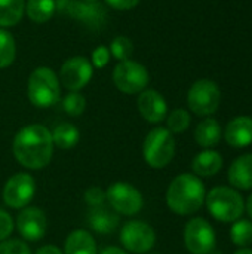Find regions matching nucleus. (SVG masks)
I'll use <instances>...</instances> for the list:
<instances>
[{
    "label": "nucleus",
    "mask_w": 252,
    "mask_h": 254,
    "mask_svg": "<svg viewBox=\"0 0 252 254\" xmlns=\"http://www.w3.org/2000/svg\"><path fill=\"white\" fill-rule=\"evenodd\" d=\"M12 152L24 168H45L53 155L52 132L40 124L27 125L21 128L15 135Z\"/></svg>",
    "instance_id": "f257e3e1"
},
{
    "label": "nucleus",
    "mask_w": 252,
    "mask_h": 254,
    "mask_svg": "<svg viewBox=\"0 0 252 254\" xmlns=\"http://www.w3.org/2000/svg\"><path fill=\"white\" fill-rule=\"evenodd\" d=\"M206 190L202 180L195 174L177 176L166 192V204L175 214L189 216L196 213L205 202Z\"/></svg>",
    "instance_id": "f03ea898"
},
{
    "label": "nucleus",
    "mask_w": 252,
    "mask_h": 254,
    "mask_svg": "<svg viewBox=\"0 0 252 254\" xmlns=\"http://www.w3.org/2000/svg\"><path fill=\"white\" fill-rule=\"evenodd\" d=\"M27 94L31 104L39 109L55 106L61 97L59 77L49 67H37L28 77Z\"/></svg>",
    "instance_id": "7ed1b4c3"
},
{
    "label": "nucleus",
    "mask_w": 252,
    "mask_h": 254,
    "mask_svg": "<svg viewBox=\"0 0 252 254\" xmlns=\"http://www.w3.org/2000/svg\"><path fill=\"white\" fill-rule=\"evenodd\" d=\"M205 201L211 216L224 223L236 222L238 219H241L245 210V204L241 193L226 186L214 188L206 195Z\"/></svg>",
    "instance_id": "20e7f679"
},
{
    "label": "nucleus",
    "mask_w": 252,
    "mask_h": 254,
    "mask_svg": "<svg viewBox=\"0 0 252 254\" xmlns=\"http://www.w3.org/2000/svg\"><path fill=\"white\" fill-rule=\"evenodd\" d=\"M144 161L151 168H165L175 156V140L168 128L151 129L143 143Z\"/></svg>",
    "instance_id": "39448f33"
},
{
    "label": "nucleus",
    "mask_w": 252,
    "mask_h": 254,
    "mask_svg": "<svg viewBox=\"0 0 252 254\" xmlns=\"http://www.w3.org/2000/svg\"><path fill=\"white\" fill-rule=\"evenodd\" d=\"M149 71L147 68L132 60L119 61L113 70V82L116 88L123 94H140L149 85Z\"/></svg>",
    "instance_id": "423d86ee"
},
{
    "label": "nucleus",
    "mask_w": 252,
    "mask_h": 254,
    "mask_svg": "<svg viewBox=\"0 0 252 254\" xmlns=\"http://www.w3.org/2000/svg\"><path fill=\"white\" fill-rule=\"evenodd\" d=\"M221 101L218 86L209 79H201L192 85L187 94V104L198 116H209L217 112Z\"/></svg>",
    "instance_id": "0eeeda50"
},
{
    "label": "nucleus",
    "mask_w": 252,
    "mask_h": 254,
    "mask_svg": "<svg viewBox=\"0 0 252 254\" xmlns=\"http://www.w3.org/2000/svg\"><path fill=\"white\" fill-rule=\"evenodd\" d=\"M214 228L202 217L187 222L184 228V244L192 254H211L215 250Z\"/></svg>",
    "instance_id": "6e6552de"
},
{
    "label": "nucleus",
    "mask_w": 252,
    "mask_h": 254,
    "mask_svg": "<svg viewBox=\"0 0 252 254\" xmlns=\"http://www.w3.org/2000/svg\"><path fill=\"white\" fill-rule=\"evenodd\" d=\"M105 199L117 214L134 216L143 208V196L137 188L126 182H116L105 190Z\"/></svg>",
    "instance_id": "1a4fd4ad"
},
{
    "label": "nucleus",
    "mask_w": 252,
    "mask_h": 254,
    "mask_svg": "<svg viewBox=\"0 0 252 254\" xmlns=\"http://www.w3.org/2000/svg\"><path fill=\"white\" fill-rule=\"evenodd\" d=\"M120 241H122V246L131 253H147L156 244V232L146 222L131 220L125 223L122 228Z\"/></svg>",
    "instance_id": "9d476101"
},
{
    "label": "nucleus",
    "mask_w": 252,
    "mask_h": 254,
    "mask_svg": "<svg viewBox=\"0 0 252 254\" xmlns=\"http://www.w3.org/2000/svg\"><path fill=\"white\" fill-rule=\"evenodd\" d=\"M36 193V182L28 173L12 176L3 188V201L7 207L21 210L25 208Z\"/></svg>",
    "instance_id": "9b49d317"
},
{
    "label": "nucleus",
    "mask_w": 252,
    "mask_h": 254,
    "mask_svg": "<svg viewBox=\"0 0 252 254\" xmlns=\"http://www.w3.org/2000/svg\"><path fill=\"white\" fill-rule=\"evenodd\" d=\"M92 71V64L85 57H71L62 64L59 80L68 91H80L89 83Z\"/></svg>",
    "instance_id": "f8f14e48"
},
{
    "label": "nucleus",
    "mask_w": 252,
    "mask_h": 254,
    "mask_svg": "<svg viewBox=\"0 0 252 254\" xmlns=\"http://www.w3.org/2000/svg\"><path fill=\"white\" fill-rule=\"evenodd\" d=\"M19 235L27 241H39L45 237L48 220L45 213L37 207H25L16 217Z\"/></svg>",
    "instance_id": "ddd939ff"
},
{
    "label": "nucleus",
    "mask_w": 252,
    "mask_h": 254,
    "mask_svg": "<svg viewBox=\"0 0 252 254\" xmlns=\"http://www.w3.org/2000/svg\"><path fill=\"white\" fill-rule=\"evenodd\" d=\"M138 112L150 124L162 122L168 115V104L163 95L154 89H144L138 97Z\"/></svg>",
    "instance_id": "4468645a"
},
{
    "label": "nucleus",
    "mask_w": 252,
    "mask_h": 254,
    "mask_svg": "<svg viewBox=\"0 0 252 254\" xmlns=\"http://www.w3.org/2000/svg\"><path fill=\"white\" fill-rule=\"evenodd\" d=\"M224 137L229 146L236 149L252 144V118L238 116L233 121H230L226 128Z\"/></svg>",
    "instance_id": "2eb2a0df"
},
{
    "label": "nucleus",
    "mask_w": 252,
    "mask_h": 254,
    "mask_svg": "<svg viewBox=\"0 0 252 254\" xmlns=\"http://www.w3.org/2000/svg\"><path fill=\"white\" fill-rule=\"evenodd\" d=\"M229 182L233 188L252 189V153L239 156L229 168Z\"/></svg>",
    "instance_id": "dca6fc26"
},
{
    "label": "nucleus",
    "mask_w": 252,
    "mask_h": 254,
    "mask_svg": "<svg viewBox=\"0 0 252 254\" xmlns=\"http://www.w3.org/2000/svg\"><path fill=\"white\" fill-rule=\"evenodd\" d=\"M88 223L92 231L97 234H111L119 226V214L116 211L101 207H94L88 214Z\"/></svg>",
    "instance_id": "f3484780"
},
{
    "label": "nucleus",
    "mask_w": 252,
    "mask_h": 254,
    "mask_svg": "<svg viewBox=\"0 0 252 254\" xmlns=\"http://www.w3.org/2000/svg\"><path fill=\"white\" fill-rule=\"evenodd\" d=\"M223 167V156L215 150H203L193 158L192 170L195 176L201 177H212L218 174Z\"/></svg>",
    "instance_id": "a211bd4d"
},
{
    "label": "nucleus",
    "mask_w": 252,
    "mask_h": 254,
    "mask_svg": "<svg viewBox=\"0 0 252 254\" xmlns=\"http://www.w3.org/2000/svg\"><path fill=\"white\" fill-rule=\"evenodd\" d=\"M64 254H97L94 237L85 229L73 231L65 240Z\"/></svg>",
    "instance_id": "6ab92c4d"
},
{
    "label": "nucleus",
    "mask_w": 252,
    "mask_h": 254,
    "mask_svg": "<svg viewBox=\"0 0 252 254\" xmlns=\"http://www.w3.org/2000/svg\"><path fill=\"white\" fill-rule=\"evenodd\" d=\"M195 140L199 146L206 147V149L217 146L221 140L220 124L212 118L202 121L195 129Z\"/></svg>",
    "instance_id": "aec40b11"
},
{
    "label": "nucleus",
    "mask_w": 252,
    "mask_h": 254,
    "mask_svg": "<svg viewBox=\"0 0 252 254\" xmlns=\"http://www.w3.org/2000/svg\"><path fill=\"white\" fill-rule=\"evenodd\" d=\"M25 12V0H0V28L16 25Z\"/></svg>",
    "instance_id": "412c9836"
},
{
    "label": "nucleus",
    "mask_w": 252,
    "mask_h": 254,
    "mask_svg": "<svg viewBox=\"0 0 252 254\" xmlns=\"http://www.w3.org/2000/svg\"><path fill=\"white\" fill-rule=\"evenodd\" d=\"M56 10L55 0H27L25 13L27 16L37 24L48 22Z\"/></svg>",
    "instance_id": "4be33fe9"
},
{
    "label": "nucleus",
    "mask_w": 252,
    "mask_h": 254,
    "mask_svg": "<svg viewBox=\"0 0 252 254\" xmlns=\"http://www.w3.org/2000/svg\"><path fill=\"white\" fill-rule=\"evenodd\" d=\"M79 138H80L79 129L73 124H68V122H62V124L56 125L52 132L53 146H56L62 150L73 149L79 143Z\"/></svg>",
    "instance_id": "5701e85b"
},
{
    "label": "nucleus",
    "mask_w": 252,
    "mask_h": 254,
    "mask_svg": "<svg viewBox=\"0 0 252 254\" xmlns=\"http://www.w3.org/2000/svg\"><path fill=\"white\" fill-rule=\"evenodd\" d=\"M16 57V43L13 36L4 30L0 28V68L9 67Z\"/></svg>",
    "instance_id": "b1692460"
},
{
    "label": "nucleus",
    "mask_w": 252,
    "mask_h": 254,
    "mask_svg": "<svg viewBox=\"0 0 252 254\" xmlns=\"http://www.w3.org/2000/svg\"><path fill=\"white\" fill-rule=\"evenodd\" d=\"M232 241L239 247H248L252 244V222L236 220L230 229Z\"/></svg>",
    "instance_id": "393cba45"
},
{
    "label": "nucleus",
    "mask_w": 252,
    "mask_h": 254,
    "mask_svg": "<svg viewBox=\"0 0 252 254\" xmlns=\"http://www.w3.org/2000/svg\"><path fill=\"white\" fill-rule=\"evenodd\" d=\"M110 54L119 60V61H126L131 58L132 52H134V45L131 42L129 37L126 36H117L111 40L110 43Z\"/></svg>",
    "instance_id": "a878e982"
},
{
    "label": "nucleus",
    "mask_w": 252,
    "mask_h": 254,
    "mask_svg": "<svg viewBox=\"0 0 252 254\" xmlns=\"http://www.w3.org/2000/svg\"><path fill=\"white\" fill-rule=\"evenodd\" d=\"M190 125V115L184 109H175L168 116V129L172 134L184 132Z\"/></svg>",
    "instance_id": "bb28decb"
},
{
    "label": "nucleus",
    "mask_w": 252,
    "mask_h": 254,
    "mask_svg": "<svg viewBox=\"0 0 252 254\" xmlns=\"http://www.w3.org/2000/svg\"><path fill=\"white\" fill-rule=\"evenodd\" d=\"M62 107L70 116H80L85 112L86 100L79 91H74L65 95V98L62 100Z\"/></svg>",
    "instance_id": "cd10ccee"
},
{
    "label": "nucleus",
    "mask_w": 252,
    "mask_h": 254,
    "mask_svg": "<svg viewBox=\"0 0 252 254\" xmlns=\"http://www.w3.org/2000/svg\"><path fill=\"white\" fill-rule=\"evenodd\" d=\"M0 254H31V252L21 240H7L0 244Z\"/></svg>",
    "instance_id": "c85d7f7f"
},
{
    "label": "nucleus",
    "mask_w": 252,
    "mask_h": 254,
    "mask_svg": "<svg viewBox=\"0 0 252 254\" xmlns=\"http://www.w3.org/2000/svg\"><path fill=\"white\" fill-rule=\"evenodd\" d=\"M110 57H111V54H110V49L107 46L101 45V46L95 48L92 51V67L104 68L108 64Z\"/></svg>",
    "instance_id": "c756f323"
},
{
    "label": "nucleus",
    "mask_w": 252,
    "mask_h": 254,
    "mask_svg": "<svg viewBox=\"0 0 252 254\" xmlns=\"http://www.w3.org/2000/svg\"><path fill=\"white\" fill-rule=\"evenodd\" d=\"M85 201L88 202V205L94 207H101L105 202V192L101 188L92 186L85 192Z\"/></svg>",
    "instance_id": "7c9ffc66"
},
{
    "label": "nucleus",
    "mask_w": 252,
    "mask_h": 254,
    "mask_svg": "<svg viewBox=\"0 0 252 254\" xmlns=\"http://www.w3.org/2000/svg\"><path fill=\"white\" fill-rule=\"evenodd\" d=\"M13 231V220L9 213L0 210V241L6 240Z\"/></svg>",
    "instance_id": "2f4dec72"
},
{
    "label": "nucleus",
    "mask_w": 252,
    "mask_h": 254,
    "mask_svg": "<svg viewBox=\"0 0 252 254\" xmlns=\"http://www.w3.org/2000/svg\"><path fill=\"white\" fill-rule=\"evenodd\" d=\"M108 3V6H111L113 9H117V10H129V9H134L140 0H105Z\"/></svg>",
    "instance_id": "473e14b6"
},
{
    "label": "nucleus",
    "mask_w": 252,
    "mask_h": 254,
    "mask_svg": "<svg viewBox=\"0 0 252 254\" xmlns=\"http://www.w3.org/2000/svg\"><path fill=\"white\" fill-rule=\"evenodd\" d=\"M36 254H64L56 246H52V244H46V246H42L40 249H37Z\"/></svg>",
    "instance_id": "72a5a7b5"
},
{
    "label": "nucleus",
    "mask_w": 252,
    "mask_h": 254,
    "mask_svg": "<svg viewBox=\"0 0 252 254\" xmlns=\"http://www.w3.org/2000/svg\"><path fill=\"white\" fill-rule=\"evenodd\" d=\"M101 254H128L125 250H122V249H119V247H107V249H104Z\"/></svg>",
    "instance_id": "f704fd0d"
},
{
    "label": "nucleus",
    "mask_w": 252,
    "mask_h": 254,
    "mask_svg": "<svg viewBox=\"0 0 252 254\" xmlns=\"http://www.w3.org/2000/svg\"><path fill=\"white\" fill-rule=\"evenodd\" d=\"M247 213H248V216L252 219V193L250 195L248 201H247Z\"/></svg>",
    "instance_id": "c9c22d12"
},
{
    "label": "nucleus",
    "mask_w": 252,
    "mask_h": 254,
    "mask_svg": "<svg viewBox=\"0 0 252 254\" xmlns=\"http://www.w3.org/2000/svg\"><path fill=\"white\" fill-rule=\"evenodd\" d=\"M235 254H252L251 249H247V247H244V249H241V250H238Z\"/></svg>",
    "instance_id": "e433bc0d"
},
{
    "label": "nucleus",
    "mask_w": 252,
    "mask_h": 254,
    "mask_svg": "<svg viewBox=\"0 0 252 254\" xmlns=\"http://www.w3.org/2000/svg\"><path fill=\"white\" fill-rule=\"evenodd\" d=\"M85 1H89V3H92V1H95V0H85Z\"/></svg>",
    "instance_id": "4c0bfd02"
},
{
    "label": "nucleus",
    "mask_w": 252,
    "mask_h": 254,
    "mask_svg": "<svg viewBox=\"0 0 252 254\" xmlns=\"http://www.w3.org/2000/svg\"><path fill=\"white\" fill-rule=\"evenodd\" d=\"M151 254H157V253H151Z\"/></svg>",
    "instance_id": "58836bf2"
}]
</instances>
